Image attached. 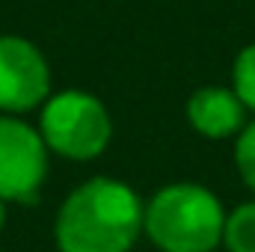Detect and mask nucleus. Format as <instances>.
Segmentation results:
<instances>
[{
    "label": "nucleus",
    "instance_id": "nucleus-1",
    "mask_svg": "<svg viewBox=\"0 0 255 252\" xmlns=\"http://www.w3.org/2000/svg\"><path fill=\"white\" fill-rule=\"evenodd\" d=\"M145 205L116 178H89L68 193L54 223L60 252H130L139 241Z\"/></svg>",
    "mask_w": 255,
    "mask_h": 252
},
{
    "label": "nucleus",
    "instance_id": "nucleus-2",
    "mask_svg": "<svg viewBox=\"0 0 255 252\" xmlns=\"http://www.w3.org/2000/svg\"><path fill=\"white\" fill-rule=\"evenodd\" d=\"M223 202L202 184L160 187L145 205L142 232L160 252H214L226 232Z\"/></svg>",
    "mask_w": 255,
    "mask_h": 252
},
{
    "label": "nucleus",
    "instance_id": "nucleus-3",
    "mask_svg": "<svg viewBox=\"0 0 255 252\" xmlns=\"http://www.w3.org/2000/svg\"><path fill=\"white\" fill-rule=\"evenodd\" d=\"M39 133L48 151H57L68 160H92L110 145L113 122L101 98L83 89H65L48 95L42 104Z\"/></svg>",
    "mask_w": 255,
    "mask_h": 252
},
{
    "label": "nucleus",
    "instance_id": "nucleus-4",
    "mask_svg": "<svg viewBox=\"0 0 255 252\" xmlns=\"http://www.w3.org/2000/svg\"><path fill=\"white\" fill-rule=\"evenodd\" d=\"M48 175V145L39 127L12 113L0 116V199L36 202Z\"/></svg>",
    "mask_w": 255,
    "mask_h": 252
},
{
    "label": "nucleus",
    "instance_id": "nucleus-5",
    "mask_svg": "<svg viewBox=\"0 0 255 252\" xmlns=\"http://www.w3.org/2000/svg\"><path fill=\"white\" fill-rule=\"evenodd\" d=\"M51 68L45 54L21 36H0V113H27L48 101Z\"/></svg>",
    "mask_w": 255,
    "mask_h": 252
},
{
    "label": "nucleus",
    "instance_id": "nucleus-6",
    "mask_svg": "<svg viewBox=\"0 0 255 252\" xmlns=\"http://www.w3.org/2000/svg\"><path fill=\"white\" fill-rule=\"evenodd\" d=\"M187 122L208 139H226L247 125V107L235 89L202 86L187 98Z\"/></svg>",
    "mask_w": 255,
    "mask_h": 252
},
{
    "label": "nucleus",
    "instance_id": "nucleus-7",
    "mask_svg": "<svg viewBox=\"0 0 255 252\" xmlns=\"http://www.w3.org/2000/svg\"><path fill=\"white\" fill-rule=\"evenodd\" d=\"M223 247L229 252H255V199L238 205L226 217Z\"/></svg>",
    "mask_w": 255,
    "mask_h": 252
},
{
    "label": "nucleus",
    "instance_id": "nucleus-8",
    "mask_svg": "<svg viewBox=\"0 0 255 252\" xmlns=\"http://www.w3.org/2000/svg\"><path fill=\"white\" fill-rule=\"evenodd\" d=\"M232 89L238 92V98L244 101V107L255 113V42L253 45H247V48L235 57Z\"/></svg>",
    "mask_w": 255,
    "mask_h": 252
},
{
    "label": "nucleus",
    "instance_id": "nucleus-9",
    "mask_svg": "<svg viewBox=\"0 0 255 252\" xmlns=\"http://www.w3.org/2000/svg\"><path fill=\"white\" fill-rule=\"evenodd\" d=\"M235 163H238V172L244 178V184L255 193V119L247 122L238 133V142H235Z\"/></svg>",
    "mask_w": 255,
    "mask_h": 252
},
{
    "label": "nucleus",
    "instance_id": "nucleus-10",
    "mask_svg": "<svg viewBox=\"0 0 255 252\" xmlns=\"http://www.w3.org/2000/svg\"><path fill=\"white\" fill-rule=\"evenodd\" d=\"M3 223H6V202L0 199V229H3Z\"/></svg>",
    "mask_w": 255,
    "mask_h": 252
}]
</instances>
